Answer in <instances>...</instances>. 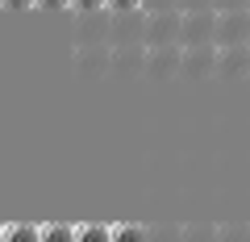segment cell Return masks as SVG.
<instances>
[{
  "label": "cell",
  "mask_w": 250,
  "mask_h": 242,
  "mask_svg": "<svg viewBox=\"0 0 250 242\" xmlns=\"http://www.w3.org/2000/svg\"><path fill=\"white\" fill-rule=\"evenodd\" d=\"M179 46H217V9H184Z\"/></svg>",
  "instance_id": "obj_1"
},
{
  "label": "cell",
  "mask_w": 250,
  "mask_h": 242,
  "mask_svg": "<svg viewBox=\"0 0 250 242\" xmlns=\"http://www.w3.org/2000/svg\"><path fill=\"white\" fill-rule=\"evenodd\" d=\"M113 67V46L96 42V46H71V71L80 80H100Z\"/></svg>",
  "instance_id": "obj_2"
},
{
  "label": "cell",
  "mask_w": 250,
  "mask_h": 242,
  "mask_svg": "<svg viewBox=\"0 0 250 242\" xmlns=\"http://www.w3.org/2000/svg\"><path fill=\"white\" fill-rule=\"evenodd\" d=\"M179 29H184V9L146 13V46H179Z\"/></svg>",
  "instance_id": "obj_3"
},
{
  "label": "cell",
  "mask_w": 250,
  "mask_h": 242,
  "mask_svg": "<svg viewBox=\"0 0 250 242\" xmlns=\"http://www.w3.org/2000/svg\"><path fill=\"white\" fill-rule=\"evenodd\" d=\"M217 46H250V9H217Z\"/></svg>",
  "instance_id": "obj_4"
},
{
  "label": "cell",
  "mask_w": 250,
  "mask_h": 242,
  "mask_svg": "<svg viewBox=\"0 0 250 242\" xmlns=\"http://www.w3.org/2000/svg\"><path fill=\"white\" fill-rule=\"evenodd\" d=\"M184 67V46H146V75L150 80H171Z\"/></svg>",
  "instance_id": "obj_5"
},
{
  "label": "cell",
  "mask_w": 250,
  "mask_h": 242,
  "mask_svg": "<svg viewBox=\"0 0 250 242\" xmlns=\"http://www.w3.org/2000/svg\"><path fill=\"white\" fill-rule=\"evenodd\" d=\"M108 29H113V17H104V13H80L75 17V29H71V46L108 42Z\"/></svg>",
  "instance_id": "obj_6"
},
{
  "label": "cell",
  "mask_w": 250,
  "mask_h": 242,
  "mask_svg": "<svg viewBox=\"0 0 250 242\" xmlns=\"http://www.w3.org/2000/svg\"><path fill=\"white\" fill-rule=\"evenodd\" d=\"M184 80H205L217 75V46H184V67H179Z\"/></svg>",
  "instance_id": "obj_7"
},
{
  "label": "cell",
  "mask_w": 250,
  "mask_h": 242,
  "mask_svg": "<svg viewBox=\"0 0 250 242\" xmlns=\"http://www.w3.org/2000/svg\"><path fill=\"white\" fill-rule=\"evenodd\" d=\"M108 75H117V80L146 75V46H113V67H108Z\"/></svg>",
  "instance_id": "obj_8"
},
{
  "label": "cell",
  "mask_w": 250,
  "mask_h": 242,
  "mask_svg": "<svg viewBox=\"0 0 250 242\" xmlns=\"http://www.w3.org/2000/svg\"><path fill=\"white\" fill-rule=\"evenodd\" d=\"M217 75L221 80L250 75V46H217Z\"/></svg>",
  "instance_id": "obj_9"
},
{
  "label": "cell",
  "mask_w": 250,
  "mask_h": 242,
  "mask_svg": "<svg viewBox=\"0 0 250 242\" xmlns=\"http://www.w3.org/2000/svg\"><path fill=\"white\" fill-rule=\"evenodd\" d=\"M38 238H42V225H25V221L4 225V234H0V242H38Z\"/></svg>",
  "instance_id": "obj_10"
},
{
  "label": "cell",
  "mask_w": 250,
  "mask_h": 242,
  "mask_svg": "<svg viewBox=\"0 0 250 242\" xmlns=\"http://www.w3.org/2000/svg\"><path fill=\"white\" fill-rule=\"evenodd\" d=\"M75 242H113V225H75Z\"/></svg>",
  "instance_id": "obj_11"
},
{
  "label": "cell",
  "mask_w": 250,
  "mask_h": 242,
  "mask_svg": "<svg viewBox=\"0 0 250 242\" xmlns=\"http://www.w3.org/2000/svg\"><path fill=\"white\" fill-rule=\"evenodd\" d=\"M38 242H75V225L50 221V225H42V238H38Z\"/></svg>",
  "instance_id": "obj_12"
},
{
  "label": "cell",
  "mask_w": 250,
  "mask_h": 242,
  "mask_svg": "<svg viewBox=\"0 0 250 242\" xmlns=\"http://www.w3.org/2000/svg\"><path fill=\"white\" fill-rule=\"evenodd\" d=\"M179 242H217V225H184Z\"/></svg>",
  "instance_id": "obj_13"
},
{
  "label": "cell",
  "mask_w": 250,
  "mask_h": 242,
  "mask_svg": "<svg viewBox=\"0 0 250 242\" xmlns=\"http://www.w3.org/2000/svg\"><path fill=\"white\" fill-rule=\"evenodd\" d=\"M113 242H146V225H113Z\"/></svg>",
  "instance_id": "obj_14"
},
{
  "label": "cell",
  "mask_w": 250,
  "mask_h": 242,
  "mask_svg": "<svg viewBox=\"0 0 250 242\" xmlns=\"http://www.w3.org/2000/svg\"><path fill=\"white\" fill-rule=\"evenodd\" d=\"M217 242H250V225H217Z\"/></svg>",
  "instance_id": "obj_15"
},
{
  "label": "cell",
  "mask_w": 250,
  "mask_h": 242,
  "mask_svg": "<svg viewBox=\"0 0 250 242\" xmlns=\"http://www.w3.org/2000/svg\"><path fill=\"white\" fill-rule=\"evenodd\" d=\"M179 234H184V225H154V230H146V242H179Z\"/></svg>",
  "instance_id": "obj_16"
},
{
  "label": "cell",
  "mask_w": 250,
  "mask_h": 242,
  "mask_svg": "<svg viewBox=\"0 0 250 242\" xmlns=\"http://www.w3.org/2000/svg\"><path fill=\"white\" fill-rule=\"evenodd\" d=\"M108 4H113V0H75L71 9H80V13H104Z\"/></svg>",
  "instance_id": "obj_17"
},
{
  "label": "cell",
  "mask_w": 250,
  "mask_h": 242,
  "mask_svg": "<svg viewBox=\"0 0 250 242\" xmlns=\"http://www.w3.org/2000/svg\"><path fill=\"white\" fill-rule=\"evenodd\" d=\"M142 4H146V0H113L108 9H113V13H138Z\"/></svg>",
  "instance_id": "obj_18"
},
{
  "label": "cell",
  "mask_w": 250,
  "mask_h": 242,
  "mask_svg": "<svg viewBox=\"0 0 250 242\" xmlns=\"http://www.w3.org/2000/svg\"><path fill=\"white\" fill-rule=\"evenodd\" d=\"M159 9H179V0H146L142 13H159Z\"/></svg>",
  "instance_id": "obj_19"
},
{
  "label": "cell",
  "mask_w": 250,
  "mask_h": 242,
  "mask_svg": "<svg viewBox=\"0 0 250 242\" xmlns=\"http://www.w3.org/2000/svg\"><path fill=\"white\" fill-rule=\"evenodd\" d=\"M179 9H217V0H179Z\"/></svg>",
  "instance_id": "obj_20"
},
{
  "label": "cell",
  "mask_w": 250,
  "mask_h": 242,
  "mask_svg": "<svg viewBox=\"0 0 250 242\" xmlns=\"http://www.w3.org/2000/svg\"><path fill=\"white\" fill-rule=\"evenodd\" d=\"M217 9H250V0H217Z\"/></svg>",
  "instance_id": "obj_21"
},
{
  "label": "cell",
  "mask_w": 250,
  "mask_h": 242,
  "mask_svg": "<svg viewBox=\"0 0 250 242\" xmlns=\"http://www.w3.org/2000/svg\"><path fill=\"white\" fill-rule=\"evenodd\" d=\"M38 4H46V9H67V4H75V0H38Z\"/></svg>",
  "instance_id": "obj_22"
},
{
  "label": "cell",
  "mask_w": 250,
  "mask_h": 242,
  "mask_svg": "<svg viewBox=\"0 0 250 242\" xmlns=\"http://www.w3.org/2000/svg\"><path fill=\"white\" fill-rule=\"evenodd\" d=\"M9 9H25V4H38V0H4Z\"/></svg>",
  "instance_id": "obj_23"
}]
</instances>
